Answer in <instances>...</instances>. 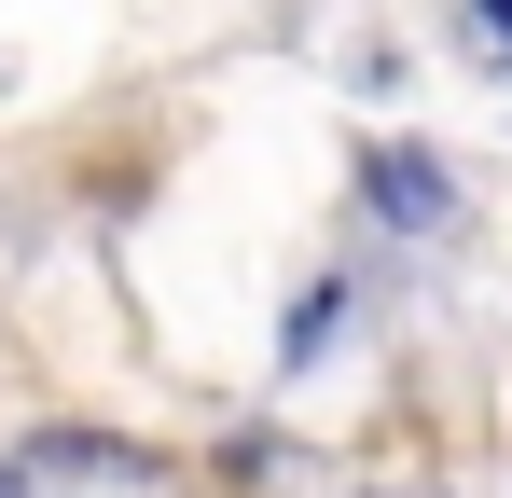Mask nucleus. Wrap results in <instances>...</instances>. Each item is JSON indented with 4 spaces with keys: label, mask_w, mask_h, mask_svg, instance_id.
Segmentation results:
<instances>
[{
    "label": "nucleus",
    "mask_w": 512,
    "mask_h": 498,
    "mask_svg": "<svg viewBox=\"0 0 512 498\" xmlns=\"http://www.w3.org/2000/svg\"><path fill=\"white\" fill-rule=\"evenodd\" d=\"M374 194H388V208H402V222H429V208H443V180H429L416 153H388V166H374Z\"/></svg>",
    "instance_id": "obj_1"
},
{
    "label": "nucleus",
    "mask_w": 512,
    "mask_h": 498,
    "mask_svg": "<svg viewBox=\"0 0 512 498\" xmlns=\"http://www.w3.org/2000/svg\"><path fill=\"white\" fill-rule=\"evenodd\" d=\"M485 14H499V42H512V0H485Z\"/></svg>",
    "instance_id": "obj_2"
},
{
    "label": "nucleus",
    "mask_w": 512,
    "mask_h": 498,
    "mask_svg": "<svg viewBox=\"0 0 512 498\" xmlns=\"http://www.w3.org/2000/svg\"><path fill=\"white\" fill-rule=\"evenodd\" d=\"M0 498H14V471H0Z\"/></svg>",
    "instance_id": "obj_3"
}]
</instances>
